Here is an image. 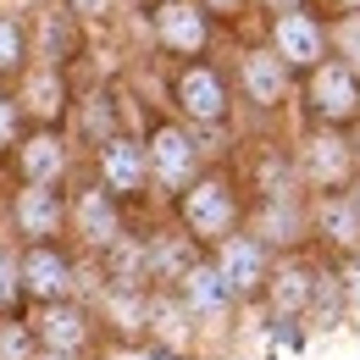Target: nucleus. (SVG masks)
Listing matches in <instances>:
<instances>
[{"label":"nucleus","instance_id":"f257e3e1","mask_svg":"<svg viewBox=\"0 0 360 360\" xmlns=\"http://www.w3.org/2000/svg\"><path fill=\"white\" fill-rule=\"evenodd\" d=\"M178 227L200 250H217L222 238H233L244 227V194H238L233 172L211 167V172H200V178L188 183L178 194Z\"/></svg>","mask_w":360,"mask_h":360},{"label":"nucleus","instance_id":"f03ea898","mask_svg":"<svg viewBox=\"0 0 360 360\" xmlns=\"http://www.w3.org/2000/svg\"><path fill=\"white\" fill-rule=\"evenodd\" d=\"M211 261L222 271V283L233 288V300L244 305V300H261L271 283V266H277V255H271V244L255 233V227H238L233 238H222L217 250H211Z\"/></svg>","mask_w":360,"mask_h":360},{"label":"nucleus","instance_id":"7ed1b4c3","mask_svg":"<svg viewBox=\"0 0 360 360\" xmlns=\"http://www.w3.org/2000/svg\"><path fill=\"white\" fill-rule=\"evenodd\" d=\"M305 117L316 128H349L360 122V72L344 61H321L316 72H305Z\"/></svg>","mask_w":360,"mask_h":360},{"label":"nucleus","instance_id":"20e7f679","mask_svg":"<svg viewBox=\"0 0 360 360\" xmlns=\"http://www.w3.org/2000/svg\"><path fill=\"white\" fill-rule=\"evenodd\" d=\"M144 155H150V183L167 194V200H178L188 183L200 178V144L188 128L178 122H155L150 139H144Z\"/></svg>","mask_w":360,"mask_h":360},{"label":"nucleus","instance_id":"39448f33","mask_svg":"<svg viewBox=\"0 0 360 360\" xmlns=\"http://www.w3.org/2000/svg\"><path fill=\"white\" fill-rule=\"evenodd\" d=\"M355 144L338 134V128H311L300 144V178L316 194H344L355 183Z\"/></svg>","mask_w":360,"mask_h":360},{"label":"nucleus","instance_id":"423d86ee","mask_svg":"<svg viewBox=\"0 0 360 360\" xmlns=\"http://www.w3.org/2000/svg\"><path fill=\"white\" fill-rule=\"evenodd\" d=\"M67 227L78 233V244L94 250V255H111L122 238H128V222H122V200L105 188V183H89L72 194V211H67Z\"/></svg>","mask_w":360,"mask_h":360},{"label":"nucleus","instance_id":"0eeeda50","mask_svg":"<svg viewBox=\"0 0 360 360\" xmlns=\"http://www.w3.org/2000/svg\"><path fill=\"white\" fill-rule=\"evenodd\" d=\"M172 100H178V111L194 122V128H222L227 111H233L227 78L211 67V61H183V72L172 78Z\"/></svg>","mask_w":360,"mask_h":360},{"label":"nucleus","instance_id":"6e6552de","mask_svg":"<svg viewBox=\"0 0 360 360\" xmlns=\"http://www.w3.org/2000/svg\"><path fill=\"white\" fill-rule=\"evenodd\" d=\"M316 283H321V261H311V255H300V250H288L277 266H271V283H266V300L271 316H311L316 305Z\"/></svg>","mask_w":360,"mask_h":360},{"label":"nucleus","instance_id":"1a4fd4ad","mask_svg":"<svg viewBox=\"0 0 360 360\" xmlns=\"http://www.w3.org/2000/svg\"><path fill=\"white\" fill-rule=\"evenodd\" d=\"M311 233H316V244H321L333 261L360 255V205H355V194H349V188H344V194H316Z\"/></svg>","mask_w":360,"mask_h":360},{"label":"nucleus","instance_id":"9d476101","mask_svg":"<svg viewBox=\"0 0 360 360\" xmlns=\"http://www.w3.org/2000/svg\"><path fill=\"white\" fill-rule=\"evenodd\" d=\"M67 211H72V200H61L56 183H28V188H17V205H11L17 233H22L28 244H56L61 227H67Z\"/></svg>","mask_w":360,"mask_h":360},{"label":"nucleus","instance_id":"9b49d317","mask_svg":"<svg viewBox=\"0 0 360 360\" xmlns=\"http://www.w3.org/2000/svg\"><path fill=\"white\" fill-rule=\"evenodd\" d=\"M39 349H50V360H84L94 349V316L84 305H45L39 311Z\"/></svg>","mask_w":360,"mask_h":360},{"label":"nucleus","instance_id":"f8f14e48","mask_svg":"<svg viewBox=\"0 0 360 360\" xmlns=\"http://www.w3.org/2000/svg\"><path fill=\"white\" fill-rule=\"evenodd\" d=\"M94 167H100V183L128 205V200H139L144 194V183H150V155H144V144L128 134L105 139L100 150H94Z\"/></svg>","mask_w":360,"mask_h":360},{"label":"nucleus","instance_id":"ddd939ff","mask_svg":"<svg viewBox=\"0 0 360 360\" xmlns=\"http://www.w3.org/2000/svg\"><path fill=\"white\" fill-rule=\"evenodd\" d=\"M271 50L288 61V72H316L327 61V28L316 22L311 11L271 17Z\"/></svg>","mask_w":360,"mask_h":360},{"label":"nucleus","instance_id":"4468645a","mask_svg":"<svg viewBox=\"0 0 360 360\" xmlns=\"http://www.w3.org/2000/svg\"><path fill=\"white\" fill-rule=\"evenodd\" d=\"M205 39H211L205 6H194V0H161V6H155V45L167 50V56L194 61V56L205 50Z\"/></svg>","mask_w":360,"mask_h":360},{"label":"nucleus","instance_id":"2eb2a0df","mask_svg":"<svg viewBox=\"0 0 360 360\" xmlns=\"http://www.w3.org/2000/svg\"><path fill=\"white\" fill-rule=\"evenodd\" d=\"M22 294L39 305H61L72 294V255L61 244H28L22 250Z\"/></svg>","mask_w":360,"mask_h":360},{"label":"nucleus","instance_id":"dca6fc26","mask_svg":"<svg viewBox=\"0 0 360 360\" xmlns=\"http://www.w3.org/2000/svg\"><path fill=\"white\" fill-rule=\"evenodd\" d=\"M205 255H200V244L188 238V233H150L144 238V266H150V288H178L188 271L200 266Z\"/></svg>","mask_w":360,"mask_h":360},{"label":"nucleus","instance_id":"f3484780","mask_svg":"<svg viewBox=\"0 0 360 360\" xmlns=\"http://www.w3.org/2000/svg\"><path fill=\"white\" fill-rule=\"evenodd\" d=\"M288 78L294 72H288V61L277 50H244V61H238V89L261 111H277L288 100Z\"/></svg>","mask_w":360,"mask_h":360},{"label":"nucleus","instance_id":"a211bd4d","mask_svg":"<svg viewBox=\"0 0 360 360\" xmlns=\"http://www.w3.org/2000/svg\"><path fill=\"white\" fill-rule=\"evenodd\" d=\"M178 300H183V311L194 316V327H205V321H222L238 300H233V288L222 283V271H217V261H200V266L188 271L178 283Z\"/></svg>","mask_w":360,"mask_h":360},{"label":"nucleus","instance_id":"6ab92c4d","mask_svg":"<svg viewBox=\"0 0 360 360\" xmlns=\"http://www.w3.org/2000/svg\"><path fill=\"white\" fill-rule=\"evenodd\" d=\"M17 161H22V183H61V172H67V139L56 128H34L17 144Z\"/></svg>","mask_w":360,"mask_h":360},{"label":"nucleus","instance_id":"aec40b11","mask_svg":"<svg viewBox=\"0 0 360 360\" xmlns=\"http://www.w3.org/2000/svg\"><path fill=\"white\" fill-rule=\"evenodd\" d=\"M22 67H28V28H22V17L0 11V78L22 72Z\"/></svg>","mask_w":360,"mask_h":360},{"label":"nucleus","instance_id":"412c9836","mask_svg":"<svg viewBox=\"0 0 360 360\" xmlns=\"http://www.w3.org/2000/svg\"><path fill=\"white\" fill-rule=\"evenodd\" d=\"M34 355H39V333L22 327L17 316H6L0 321V360H34Z\"/></svg>","mask_w":360,"mask_h":360},{"label":"nucleus","instance_id":"4be33fe9","mask_svg":"<svg viewBox=\"0 0 360 360\" xmlns=\"http://www.w3.org/2000/svg\"><path fill=\"white\" fill-rule=\"evenodd\" d=\"M72 45H78L72 17H50V22H45V61H50V67H61V61L72 56Z\"/></svg>","mask_w":360,"mask_h":360},{"label":"nucleus","instance_id":"5701e85b","mask_svg":"<svg viewBox=\"0 0 360 360\" xmlns=\"http://www.w3.org/2000/svg\"><path fill=\"white\" fill-rule=\"evenodd\" d=\"M327 45H338V61L360 72V11H349V17H344L333 34H327Z\"/></svg>","mask_w":360,"mask_h":360},{"label":"nucleus","instance_id":"b1692460","mask_svg":"<svg viewBox=\"0 0 360 360\" xmlns=\"http://www.w3.org/2000/svg\"><path fill=\"white\" fill-rule=\"evenodd\" d=\"M56 84H61V67H39V72L28 78V89H34V111L45 117V128H50V117H56Z\"/></svg>","mask_w":360,"mask_h":360},{"label":"nucleus","instance_id":"393cba45","mask_svg":"<svg viewBox=\"0 0 360 360\" xmlns=\"http://www.w3.org/2000/svg\"><path fill=\"white\" fill-rule=\"evenodd\" d=\"M22 300V261L0 244V305H17Z\"/></svg>","mask_w":360,"mask_h":360},{"label":"nucleus","instance_id":"a878e982","mask_svg":"<svg viewBox=\"0 0 360 360\" xmlns=\"http://www.w3.org/2000/svg\"><path fill=\"white\" fill-rule=\"evenodd\" d=\"M17 134H22V105L0 89V150H17V144H22Z\"/></svg>","mask_w":360,"mask_h":360},{"label":"nucleus","instance_id":"bb28decb","mask_svg":"<svg viewBox=\"0 0 360 360\" xmlns=\"http://www.w3.org/2000/svg\"><path fill=\"white\" fill-rule=\"evenodd\" d=\"M111 360H183V355H172V349H161V344H150V338H144V344H122Z\"/></svg>","mask_w":360,"mask_h":360},{"label":"nucleus","instance_id":"cd10ccee","mask_svg":"<svg viewBox=\"0 0 360 360\" xmlns=\"http://www.w3.org/2000/svg\"><path fill=\"white\" fill-rule=\"evenodd\" d=\"M338 266H344V300H349V311L360 316V255L338 261Z\"/></svg>","mask_w":360,"mask_h":360},{"label":"nucleus","instance_id":"c85d7f7f","mask_svg":"<svg viewBox=\"0 0 360 360\" xmlns=\"http://www.w3.org/2000/svg\"><path fill=\"white\" fill-rule=\"evenodd\" d=\"M72 11H78V17H111L117 0H72Z\"/></svg>","mask_w":360,"mask_h":360},{"label":"nucleus","instance_id":"c756f323","mask_svg":"<svg viewBox=\"0 0 360 360\" xmlns=\"http://www.w3.org/2000/svg\"><path fill=\"white\" fill-rule=\"evenodd\" d=\"M200 6H205V11H217V17H238V6H244V0H200Z\"/></svg>","mask_w":360,"mask_h":360},{"label":"nucleus","instance_id":"7c9ffc66","mask_svg":"<svg viewBox=\"0 0 360 360\" xmlns=\"http://www.w3.org/2000/svg\"><path fill=\"white\" fill-rule=\"evenodd\" d=\"M271 11H277V17H288V11H300V0H266Z\"/></svg>","mask_w":360,"mask_h":360},{"label":"nucleus","instance_id":"2f4dec72","mask_svg":"<svg viewBox=\"0 0 360 360\" xmlns=\"http://www.w3.org/2000/svg\"><path fill=\"white\" fill-rule=\"evenodd\" d=\"M344 6H349V11H360V0H344Z\"/></svg>","mask_w":360,"mask_h":360},{"label":"nucleus","instance_id":"473e14b6","mask_svg":"<svg viewBox=\"0 0 360 360\" xmlns=\"http://www.w3.org/2000/svg\"><path fill=\"white\" fill-rule=\"evenodd\" d=\"M155 6H161V0H155Z\"/></svg>","mask_w":360,"mask_h":360}]
</instances>
